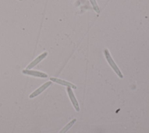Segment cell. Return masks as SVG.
I'll return each instance as SVG.
<instances>
[{
  "label": "cell",
  "instance_id": "cell-1",
  "mask_svg": "<svg viewBox=\"0 0 149 133\" xmlns=\"http://www.w3.org/2000/svg\"><path fill=\"white\" fill-rule=\"evenodd\" d=\"M104 53L105 55V57L106 58L107 61H108L109 65L111 66V68H112V69L115 71V72L117 74V75L120 78H123V76L122 74V72H120V69H119V68L118 67V66L116 65V64H115V62H114V61L113 60L109 51L107 49H105L104 51Z\"/></svg>",
  "mask_w": 149,
  "mask_h": 133
},
{
  "label": "cell",
  "instance_id": "cell-2",
  "mask_svg": "<svg viewBox=\"0 0 149 133\" xmlns=\"http://www.w3.org/2000/svg\"><path fill=\"white\" fill-rule=\"evenodd\" d=\"M22 73L25 75L33 76L35 77H38V78H46L48 77V75L44 72L37 71H34V70H30V69H23L22 71Z\"/></svg>",
  "mask_w": 149,
  "mask_h": 133
},
{
  "label": "cell",
  "instance_id": "cell-3",
  "mask_svg": "<svg viewBox=\"0 0 149 133\" xmlns=\"http://www.w3.org/2000/svg\"><path fill=\"white\" fill-rule=\"evenodd\" d=\"M51 84H52L51 81H48V82H45L42 85H41L39 88H38L37 89L34 90L32 93H31L29 96V98L32 99V98H34V97L37 96L38 95L41 94L43 91H44L47 88H48Z\"/></svg>",
  "mask_w": 149,
  "mask_h": 133
},
{
  "label": "cell",
  "instance_id": "cell-4",
  "mask_svg": "<svg viewBox=\"0 0 149 133\" xmlns=\"http://www.w3.org/2000/svg\"><path fill=\"white\" fill-rule=\"evenodd\" d=\"M67 92L68 93V95H69V97L70 99V101L74 107V108H75L76 111H80V108H79V103L74 95V93L71 89V88H69V87H67Z\"/></svg>",
  "mask_w": 149,
  "mask_h": 133
},
{
  "label": "cell",
  "instance_id": "cell-5",
  "mask_svg": "<svg viewBox=\"0 0 149 133\" xmlns=\"http://www.w3.org/2000/svg\"><path fill=\"white\" fill-rule=\"evenodd\" d=\"M48 55L47 52H44L41 54H40L39 56H38L36 58H35L31 62H30L27 66V69H30L34 67L36 65H37L40 62H41L43 59H44L47 55Z\"/></svg>",
  "mask_w": 149,
  "mask_h": 133
},
{
  "label": "cell",
  "instance_id": "cell-6",
  "mask_svg": "<svg viewBox=\"0 0 149 133\" xmlns=\"http://www.w3.org/2000/svg\"><path fill=\"white\" fill-rule=\"evenodd\" d=\"M50 80L52 82H55L56 83H58V84H60L61 85H63V86H67V87L72 88L74 89H76L77 88V87L74 85H73V83H72L66 81L65 80H62V79L56 78H51Z\"/></svg>",
  "mask_w": 149,
  "mask_h": 133
},
{
  "label": "cell",
  "instance_id": "cell-7",
  "mask_svg": "<svg viewBox=\"0 0 149 133\" xmlns=\"http://www.w3.org/2000/svg\"><path fill=\"white\" fill-rule=\"evenodd\" d=\"M76 119L74 118L73 119L72 121H70L68 124H67L61 131L59 133H66L72 126L73 125L76 123Z\"/></svg>",
  "mask_w": 149,
  "mask_h": 133
},
{
  "label": "cell",
  "instance_id": "cell-8",
  "mask_svg": "<svg viewBox=\"0 0 149 133\" xmlns=\"http://www.w3.org/2000/svg\"><path fill=\"white\" fill-rule=\"evenodd\" d=\"M93 7V9L97 13H99L100 12V8L96 2V1L95 0H90Z\"/></svg>",
  "mask_w": 149,
  "mask_h": 133
}]
</instances>
